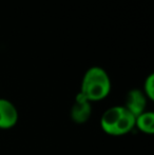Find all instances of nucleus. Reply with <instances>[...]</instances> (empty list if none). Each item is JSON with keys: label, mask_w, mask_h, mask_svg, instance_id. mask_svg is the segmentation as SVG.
Masks as SVG:
<instances>
[{"label": "nucleus", "mask_w": 154, "mask_h": 155, "mask_svg": "<svg viewBox=\"0 0 154 155\" xmlns=\"http://www.w3.org/2000/svg\"><path fill=\"white\" fill-rule=\"evenodd\" d=\"M111 81L107 72L100 67H92L84 73L80 94L89 101H98L108 96Z\"/></svg>", "instance_id": "1"}, {"label": "nucleus", "mask_w": 154, "mask_h": 155, "mask_svg": "<svg viewBox=\"0 0 154 155\" xmlns=\"http://www.w3.org/2000/svg\"><path fill=\"white\" fill-rule=\"evenodd\" d=\"M100 126L107 134L119 136L127 134L135 127V116L125 107H112L103 114Z\"/></svg>", "instance_id": "2"}, {"label": "nucleus", "mask_w": 154, "mask_h": 155, "mask_svg": "<svg viewBox=\"0 0 154 155\" xmlns=\"http://www.w3.org/2000/svg\"><path fill=\"white\" fill-rule=\"evenodd\" d=\"M91 116V104L81 94H77L71 110V117L76 124H84Z\"/></svg>", "instance_id": "3"}, {"label": "nucleus", "mask_w": 154, "mask_h": 155, "mask_svg": "<svg viewBox=\"0 0 154 155\" xmlns=\"http://www.w3.org/2000/svg\"><path fill=\"white\" fill-rule=\"evenodd\" d=\"M18 120L15 106L6 99H0V129H11Z\"/></svg>", "instance_id": "4"}, {"label": "nucleus", "mask_w": 154, "mask_h": 155, "mask_svg": "<svg viewBox=\"0 0 154 155\" xmlns=\"http://www.w3.org/2000/svg\"><path fill=\"white\" fill-rule=\"evenodd\" d=\"M125 108L134 116H138L145 112L146 109V96L140 90H131L126 97Z\"/></svg>", "instance_id": "5"}, {"label": "nucleus", "mask_w": 154, "mask_h": 155, "mask_svg": "<svg viewBox=\"0 0 154 155\" xmlns=\"http://www.w3.org/2000/svg\"><path fill=\"white\" fill-rule=\"evenodd\" d=\"M135 126L142 132L152 134L154 132V114L153 112H144L135 117Z\"/></svg>", "instance_id": "6"}, {"label": "nucleus", "mask_w": 154, "mask_h": 155, "mask_svg": "<svg viewBox=\"0 0 154 155\" xmlns=\"http://www.w3.org/2000/svg\"><path fill=\"white\" fill-rule=\"evenodd\" d=\"M154 75L153 74H150L148 77L146 78V81H145V93H146V96L149 98V99L153 100L154 99Z\"/></svg>", "instance_id": "7"}]
</instances>
